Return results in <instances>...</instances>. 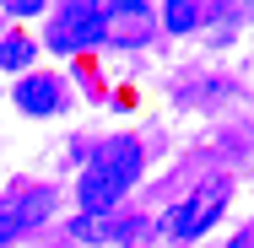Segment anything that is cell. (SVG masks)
I'll use <instances>...</instances> for the list:
<instances>
[{"label": "cell", "mask_w": 254, "mask_h": 248, "mask_svg": "<svg viewBox=\"0 0 254 248\" xmlns=\"http://www.w3.org/2000/svg\"><path fill=\"white\" fill-rule=\"evenodd\" d=\"M135 173H141V146L135 141H108V146L87 162V173H81V216H108L125 189L135 184Z\"/></svg>", "instance_id": "obj_1"}, {"label": "cell", "mask_w": 254, "mask_h": 248, "mask_svg": "<svg viewBox=\"0 0 254 248\" xmlns=\"http://www.w3.org/2000/svg\"><path fill=\"white\" fill-rule=\"evenodd\" d=\"M103 22H108V11H103V5H87V0L65 5V11L54 16V27H49V49H54V54L92 49V44L103 38Z\"/></svg>", "instance_id": "obj_2"}, {"label": "cell", "mask_w": 254, "mask_h": 248, "mask_svg": "<svg viewBox=\"0 0 254 248\" xmlns=\"http://www.w3.org/2000/svg\"><path fill=\"white\" fill-rule=\"evenodd\" d=\"M222 199H227V184H222V178H205L200 189L168 216V232H173V238H200L205 227L222 216Z\"/></svg>", "instance_id": "obj_3"}, {"label": "cell", "mask_w": 254, "mask_h": 248, "mask_svg": "<svg viewBox=\"0 0 254 248\" xmlns=\"http://www.w3.org/2000/svg\"><path fill=\"white\" fill-rule=\"evenodd\" d=\"M49 205H54L49 189H33V195H22V199H11V205H0V248L16 243L27 227H38V221L49 216Z\"/></svg>", "instance_id": "obj_4"}, {"label": "cell", "mask_w": 254, "mask_h": 248, "mask_svg": "<svg viewBox=\"0 0 254 248\" xmlns=\"http://www.w3.org/2000/svg\"><path fill=\"white\" fill-rule=\"evenodd\" d=\"M70 232L81 243H130L141 232V221H130V216H76Z\"/></svg>", "instance_id": "obj_5"}, {"label": "cell", "mask_w": 254, "mask_h": 248, "mask_svg": "<svg viewBox=\"0 0 254 248\" xmlns=\"http://www.w3.org/2000/svg\"><path fill=\"white\" fill-rule=\"evenodd\" d=\"M16 108H22V113H54V108H60L54 81H49V76H27V81H16Z\"/></svg>", "instance_id": "obj_6"}, {"label": "cell", "mask_w": 254, "mask_h": 248, "mask_svg": "<svg viewBox=\"0 0 254 248\" xmlns=\"http://www.w3.org/2000/svg\"><path fill=\"white\" fill-rule=\"evenodd\" d=\"M27 59H33V44L27 38H5L0 44V65L5 70H27Z\"/></svg>", "instance_id": "obj_7"}, {"label": "cell", "mask_w": 254, "mask_h": 248, "mask_svg": "<svg viewBox=\"0 0 254 248\" xmlns=\"http://www.w3.org/2000/svg\"><path fill=\"white\" fill-rule=\"evenodd\" d=\"M162 16H168V27H173V33H190V27L200 22V5H190V0H173Z\"/></svg>", "instance_id": "obj_8"}]
</instances>
